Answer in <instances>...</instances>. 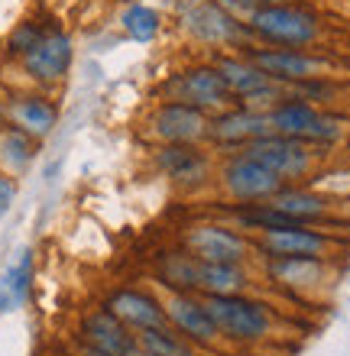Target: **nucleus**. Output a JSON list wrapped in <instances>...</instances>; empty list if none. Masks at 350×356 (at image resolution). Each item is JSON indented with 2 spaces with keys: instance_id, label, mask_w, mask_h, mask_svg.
I'll return each mask as SVG.
<instances>
[{
  "instance_id": "obj_18",
  "label": "nucleus",
  "mask_w": 350,
  "mask_h": 356,
  "mask_svg": "<svg viewBox=\"0 0 350 356\" xmlns=\"http://www.w3.org/2000/svg\"><path fill=\"white\" fill-rule=\"evenodd\" d=\"M78 343H85L91 350H101L107 356H133L136 353V334L130 327H123L120 321L104 311L101 305L97 308H88L78 321Z\"/></svg>"
},
{
  "instance_id": "obj_3",
  "label": "nucleus",
  "mask_w": 350,
  "mask_h": 356,
  "mask_svg": "<svg viewBox=\"0 0 350 356\" xmlns=\"http://www.w3.org/2000/svg\"><path fill=\"white\" fill-rule=\"evenodd\" d=\"M256 259L273 256V259H324V263H341L350 253V230L334 227H283V230H266L253 236Z\"/></svg>"
},
{
  "instance_id": "obj_11",
  "label": "nucleus",
  "mask_w": 350,
  "mask_h": 356,
  "mask_svg": "<svg viewBox=\"0 0 350 356\" xmlns=\"http://www.w3.org/2000/svg\"><path fill=\"white\" fill-rule=\"evenodd\" d=\"M150 169L182 195H198L214 181L218 156L208 146H150Z\"/></svg>"
},
{
  "instance_id": "obj_21",
  "label": "nucleus",
  "mask_w": 350,
  "mask_h": 356,
  "mask_svg": "<svg viewBox=\"0 0 350 356\" xmlns=\"http://www.w3.org/2000/svg\"><path fill=\"white\" fill-rule=\"evenodd\" d=\"M260 282V272L253 266L234 263H201L198 269V295H237V291H253Z\"/></svg>"
},
{
  "instance_id": "obj_6",
  "label": "nucleus",
  "mask_w": 350,
  "mask_h": 356,
  "mask_svg": "<svg viewBox=\"0 0 350 356\" xmlns=\"http://www.w3.org/2000/svg\"><path fill=\"white\" fill-rule=\"evenodd\" d=\"M179 246H185L191 256H198L201 263H234V266H253L256 246L253 236L244 234L240 227L218 214L189 220L179 234Z\"/></svg>"
},
{
  "instance_id": "obj_1",
  "label": "nucleus",
  "mask_w": 350,
  "mask_h": 356,
  "mask_svg": "<svg viewBox=\"0 0 350 356\" xmlns=\"http://www.w3.org/2000/svg\"><path fill=\"white\" fill-rule=\"evenodd\" d=\"M246 29L256 46L273 49H318L328 39L324 17L302 0H283V3L260 7L246 19Z\"/></svg>"
},
{
  "instance_id": "obj_4",
  "label": "nucleus",
  "mask_w": 350,
  "mask_h": 356,
  "mask_svg": "<svg viewBox=\"0 0 350 356\" xmlns=\"http://www.w3.org/2000/svg\"><path fill=\"white\" fill-rule=\"evenodd\" d=\"M214 327L224 340L234 343H263L276 334L279 314L266 298L253 291H237V295H208L205 298Z\"/></svg>"
},
{
  "instance_id": "obj_25",
  "label": "nucleus",
  "mask_w": 350,
  "mask_h": 356,
  "mask_svg": "<svg viewBox=\"0 0 350 356\" xmlns=\"http://www.w3.org/2000/svg\"><path fill=\"white\" fill-rule=\"evenodd\" d=\"M46 29L39 19H23V23H17V26L10 29V36H7V58H23L29 52V49L36 46L39 39L46 36Z\"/></svg>"
},
{
  "instance_id": "obj_8",
  "label": "nucleus",
  "mask_w": 350,
  "mask_h": 356,
  "mask_svg": "<svg viewBox=\"0 0 350 356\" xmlns=\"http://www.w3.org/2000/svg\"><path fill=\"white\" fill-rule=\"evenodd\" d=\"M156 101H179L205 113H221L234 104V97L221 81L218 68L211 65V58H198V62H189L185 68H175L172 75L162 78Z\"/></svg>"
},
{
  "instance_id": "obj_2",
  "label": "nucleus",
  "mask_w": 350,
  "mask_h": 356,
  "mask_svg": "<svg viewBox=\"0 0 350 356\" xmlns=\"http://www.w3.org/2000/svg\"><path fill=\"white\" fill-rule=\"evenodd\" d=\"M172 19L191 46L205 52H244L253 46V36L244 19L230 17L214 0H175Z\"/></svg>"
},
{
  "instance_id": "obj_12",
  "label": "nucleus",
  "mask_w": 350,
  "mask_h": 356,
  "mask_svg": "<svg viewBox=\"0 0 350 356\" xmlns=\"http://www.w3.org/2000/svg\"><path fill=\"white\" fill-rule=\"evenodd\" d=\"M256 272H260V282H269L273 289L289 291L295 298H312L318 291H328L334 282L341 279L337 263H324V259H273V256H260Z\"/></svg>"
},
{
  "instance_id": "obj_27",
  "label": "nucleus",
  "mask_w": 350,
  "mask_h": 356,
  "mask_svg": "<svg viewBox=\"0 0 350 356\" xmlns=\"http://www.w3.org/2000/svg\"><path fill=\"white\" fill-rule=\"evenodd\" d=\"M17 178H10V175H0V220L10 214V207H13V201H17Z\"/></svg>"
},
{
  "instance_id": "obj_23",
  "label": "nucleus",
  "mask_w": 350,
  "mask_h": 356,
  "mask_svg": "<svg viewBox=\"0 0 350 356\" xmlns=\"http://www.w3.org/2000/svg\"><path fill=\"white\" fill-rule=\"evenodd\" d=\"M120 29L133 42L150 46L162 33V13L152 7V3H146V0H133V3H127V7L120 10Z\"/></svg>"
},
{
  "instance_id": "obj_7",
  "label": "nucleus",
  "mask_w": 350,
  "mask_h": 356,
  "mask_svg": "<svg viewBox=\"0 0 350 356\" xmlns=\"http://www.w3.org/2000/svg\"><path fill=\"white\" fill-rule=\"evenodd\" d=\"M211 188L221 197V204H263L283 188V181L244 152H224L218 156Z\"/></svg>"
},
{
  "instance_id": "obj_5",
  "label": "nucleus",
  "mask_w": 350,
  "mask_h": 356,
  "mask_svg": "<svg viewBox=\"0 0 350 356\" xmlns=\"http://www.w3.org/2000/svg\"><path fill=\"white\" fill-rule=\"evenodd\" d=\"M253 58V65L263 72L269 81L283 88L315 81V78H350V68L341 58L328 56L321 49H273V46H250L244 49Z\"/></svg>"
},
{
  "instance_id": "obj_15",
  "label": "nucleus",
  "mask_w": 350,
  "mask_h": 356,
  "mask_svg": "<svg viewBox=\"0 0 350 356\" xmlns=\"http://www.w3.org/2000/svg\"><path fill=\"white\" fill-rule=\"evenodd\" d=\"M269 130V117L260 111H250L244 104H230L228 111L211 113V130H208V149L214 156L224 152H240L244 146L256 143Z\"/></svg>"
},
{
  "instance_id": "obj_29",
  "label": "nucleus",
  "mask_w": 350,
  "mask_h": 356,
  "mask_svg": "<svg viewBox=\"0 0 350 356\" xmlns=\"http://www.w3.org/2000/svg\"><path fill=\"white\" fill-rule=\"evenodd\" d=\"M133 356H159V353H150V350H143V347H136V353Z\"/></svg>"
},
{
  "instance_id": "obj_19",
  "label": "nucleus",
  "mask_w": 350,
  "mask_h": 356,
  "mask_svg": "<svg viewBox=\"0 0 350 356\" xmlns=\"http://www.w3.org/2000/svg\"><path fill=\"white\" fill-rule=\"evenodd\" d=\"M198 269L201 259L191 256L185 246H166L152 256L150 263V282L159 291H191L198 295Z\"/></svg>"
},
{
  "instance_id": "obj_22",
  "label": "nucleus",
  "mask_w": 350,
  "mask_h": 356,
  "mask_svg": "<svg viewBox=\"0 0 350 356\" xmlns=\"http://www.w3.org/2000/svg\"><path fill=\"white\" fill-rule=\"evenodd\" d=\"M36 156H39V143L33 136H26L23 130L0 120V175L10 178L26 175L29 165L36 162Z\"/></svg>"
},
{
  "instance_id": "obj_20",
  "label": "nucleus",
  "mask_w": 350,
  "mask_h": 356,
  "mask_svg": "<svg viewBox=\"0 0 350 356\" xmlns=\"http://www.w3.org/2000/svg\"><path fill=\"white\" fill-rule=\"evenodd\" d=\"M33 282H36V250L19 246L13 263L0 272V314L23 308L33 295Z\"/></svg>"
},
{
  "instance_id": "obj_17",
  "label": "nucleus",
  "mask_w": 350,
  "mask_h": 356,
  "mask_svg": "<svg viewBox=\"0 0 350 356\" xmlns=\"http://www.w3.org/2000/svg\"><path fill=\"white\" fill-rule=\"evenodd\" d=\"M0 120L10 123V127H17V130H23L36 143H46L58 127V104L52 94L39 91V88H33V91H17L3 101Z\"/></svg>"
},
{
  "instance_id": "obj_13",
  "label": "nucleus",
  "mask_w": 350,
  "mask_h": 356,
  "mask_svg": "<svg viewBox=\"0 0 350 356\" xmlns=\"http://www.w3.org/2000/svg\"><path fill=\"white\" fill-rule=\"evenodd\" d=\"M72 62H75V42H72V36H68L65 29L49 26L46 36L19 58V72L26 75V81L33 88L49 91V88H58L68 78Z\"/></svg>"
},
{
  "instance_id": "obj_14",
  "label": "nucleus",
  "mask_w": 350,
  "mask_h": 356,
  "mask_svg": "<svg viewBox=\"0 0 350 356\" xmlns=\"http://www.w3.org/2000/svg\"><path fill=\"white\" fill-rule=\"evenodd\" d=\"M162 295V311H166V324H169L175 334L195 343V347H218L221 334L214 327V318H211L208 305L201 295H191V291H159Z\"/></svg>"
},
{
  "instance_id": "obj_10",
  "label": "nucleus",
  "mask_w": 350,
  "mask_h": 356,
  "mask_svg": "<svg viewBox=\"0 0 350 356\" xmlns=\"http://www.w3.org/2000/svg\"><path fill=\"white\" fill-rule=\"evenodd\" d=\"M211 113L179 101H156L143 117L150 146H208Z\"/></svg>"
},
{
  "instance_id": "obj_28",
  "label": "nucleus",
  "mask_w": 350,
  "mask_h": 356,
  "mask_svg": "<svg viewBox=\"0 0 350 356\" xmlns=\"http://www.w3.org/2000/svg\"><path fill=\"white\" fill-rule=\"evenodd\" d=\"M75 356H107V353H101V350H91V347H85V343H78Z\"/></svg>"
},
{
  "instance_id": "obj_16",
  "label": "nucleus",
  "mask_w": 350,
  "mask_h": 356,
  "mask_svg": "<svg viewBox=\"0 0 350 356\" xmlns=\"http://www.w3.org/2000/svg\"><path fill=\"white\" fill-rule=\"evenodd\" d=\"M101 308L111 311L123 327L133 334L166 324V311H162V295L152 285H117L104 295Z\"/></svg>"
},
{
  "instance_id": "obj_24",
  "label": "nucleus",
  "mask_w": 350,
  "mask_h": 356,
  "mask_svg": "<svg viewBox=\"0 0 350 356\" xmlns=\"http://www.w3.org/2000/svg\"><path fill=\"white\" fill-rule=\"evenodd\" d=\"M136 343H140L143 350L159 353V356H198V347H195V343H189L182 334H175L169 324L140 330V334H136Z\"/></svg>"
},
{
  "instance_id": "obj_9",
  "label": "nucleus",
  "mask_w": 350,
  "mask_h": 356,
  "mask_svg": "<svg viewBox=\"0 0 350 356\" xmlns=\"http://www.w3.org/2000/svg\"><path fill=\"white\" fill-rule=\"evenodd\" d=\"M244 156H250L253 162H260L263 169L273 172L283 185H305L312 181L318 172H321L324 156L312 146H305L299 140H289V136H279V133H266L256 143L244 146Z\"/></svg>"
},
{
  "instance_id": "obj_26",
  "label": "nucleus",
  "mask_w": 350,
  "mask_h": 356,
  "mask_svg": "<svg viewBox=\"0 0 350 356\" xmlns=\"http://www.w3.org/2000/svg\"><path fill=\"white\" fill-rule=\"evenodd\" d=\"M218 7H224L230 13V17H237V19H250L256 13L260 7H269V3H283V0H214Z\"/></svg>"
}]
</instances>
